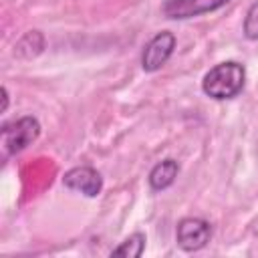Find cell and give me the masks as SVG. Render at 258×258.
<instances>
[{"label": "cell", "mask_w": 258, "mask_h": 258, "mask_svg": "<svg viewBox=\"0 0 258 258\" xmlns=\"http://www.w3.org/2000/svg\"><path fill=\"white\" fill-rule=\"evenodd\" d=\"M145 250V234L135 232L125 238L117 248L111 250V256H125V258H139Z\"/></svg>", "instance_id": "obj_8"}, {"label": "cell", "mask_w": 258, "mask_h": 258, "mask_svg": "<svg viewBox=\"0 0 258 258\" xmlns=\"http://www.w3.org/2000/svg\"><path fill=\"white\" fill-rule=\"evenodd\" d=\"M244 36L250 40H258V2L252 4L244 18Z\"/></svg>", "instance_id": "obj_9"}, {"label": "cell", "mask_w": 258, "mask_h": 258, "mask_svg": "<svg viewBox=\"0 0 258 258\" xmlns=\"http://www.w3.org/2000/svg\"><path fill=\"white\" fill-rule=\"evenodd\" d=\"M8 109V91L6 87H2V113Z\"/></svg>", "instance_id": "obj_10"}, {"label": "cell", "mask_w": 258, "mask_h": 258, "mask_svg": "<svg viewBox=\"0 0 258 258\" xmlns=\"http://www.w3.org/2000/svg\"><path fill=\"white\" fill-rule=\"evenodd\" d=\"M179 173V165L175 159H163L159 163L153 165V169L149 171V185L153 191H161L165 187H169L175 177Z\"/></svg>", "instance_id": "obj_7"}, {"label": "cell", "mask_w": 258, "mask_h": 258, "mask_svg": "<svg viewBox=\"0 0 258 258\" xmlns=\"http://www.w3.org/2000/svg\"><path fill=\"white\" fill-rule=\"evenodd\" d=\"M0 135H2L0 137L2 151L8 157V155H14V153L22 151L24 147H28L40 135V123L36 117L26 115L12 123H4Z\"/></svg>", "instance_id": "obj_2"}, {"label": "cell", "mask_w": 258, "mask_h": 258, "mask_svg": "<svg viewBox=\"0 0 258 258\" xmlns=\"http://www.w3.org/2000/svg\"><path fill=\"white\" fill-rule=\"evenodd\" d=\"M62 183L69 189L81 191L87 198H97L101 194V189H103V177L91 165H79V167L69 169L62 175Z\"/></svg>", "instance_id": "obj_5"}, {"label": "cell", "mask_w": 258, "mask_h": 258, "mask_svg": "<svg viewBox=\"0 0 258 258\" xmlns=\"http://www.w3.org/2000/svg\"><path fill=\"white\" fill-rule=\"evenodd\" d=\"M210 236H212V226L202 218H183L175 228V240L183 252L202 250L210 242Z\"/></svg>", "instance_id": "obj_3"}, {"label": "cell", "mask_w": 258, "mask_h": 258, "mask_svg": "<svg viewBox=\"0 0 258 258\" xmlns=\"http://www.w3.org/2000/svg\"><path fill=\"white\" fill-rule=\"evenodd\" d=\"M228 2L230 0H167L163 4V14L173 20H183L206 12H214Z\"/></svg>", "instance_id": "obj_6"}, {"label": "cell", "mask_w": 258, "mask_h": 258, "mask_svg": "<svg viewBox=\"0 0 258 258\" xmlns=\"http://www.w3.org/2000/svg\"><path fill=\"white\" fill-rule=\"evenodd\" d=\"M246 83V69L236 60H226L212 67L202 81V89L210 99L226 101L242 93Z\"/></svg>", "instance_id": "obj_1"}, {"label": "cell", "mask_w": 258, "mask_h": 258, "mask_svg": "<svg viewBox=\"0 0 258 258\" xmlns=\"http://www.w3.org/2000/svg\"><path fill=\"white\" fill-rule=\"evenodd\" d=\"M173 48H175V36H173V32H169V30L157 32L145 44V48L141 52V67H143V71L145 73L159 71L169 60Z\"/></svg>", "instance_id": "obj_4"}]
</instances>
